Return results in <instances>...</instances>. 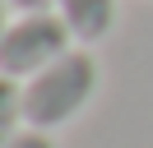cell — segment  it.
Listing matches in <instances>:
<instances>
[{
    "instance_id": "obj_2",
    "label": "cell",
    "mask_w": 153,
    "mask_h": 148,
    "mask_svg": "<svg viewBox=\"0 0 153 148\" xmlns=\"http://www.w3.org/2000/svg\"><path fill=\"white\" fill-rule=\"evenodd\" d=\"M74 37H70L65 18L56 9H28L19 14L5 37H0V74H10V79L28 83L33 74H42L47 65H56L65 51H74Z\"/></svg>"
},
{
    "instance_id": "obj_5",
    "label": "cell",
    "mask_w": 153,
    "mask_h": 148,
    "mask_svg": "<svg viewBox=\"0 0 153 148\" xmlns=\"http://www.w3.org/2000/svg\"><path fill=\"white\" fill-rule=\"evenodd\" d=\"M5 148H56V144H51L47 130H19V134H14Z\"/></svg>"
},
{
    "instance_id": "obj_6",
    "label": "cell",
    "mask_w": 153,
    "mask_h": 148,
    "mask_svg": "<svg viewBox=\"0 0 153 148\" xmlns=\"http://www.w3.org/2000/svg\"><path fill=\"white\" fill-rule=\"evenodd\" d=\"M10 5L19 9V14H28V9H51L56 0H10Z\"/></svg>"
},
{
    "instance_id": "obj_1",
    "label": "cell",
    "mask_w": 153,
    "mask_h": 148,
    "mask_svg": "<svg viewBox=\"0 0 153 148\" xmlns=\"http://www.w3.org/2000/svg\"><path fill=\"white\" fill-rule=\"evenodd\" d=\"M97 83H102V70H97L93 56H88L84 46L65 51L56 65H47L42 74H33V79L23 83V116H28V130H47L51 134V130L70 125V120L93 102Z\"/></svg>"
},
{
    "instance_id": "obj_3",
    "label": "cell",
    "mask_w": 153,
    "mask_h": 148,
    "mask_svg": "<svg viewBox=\"0 0 153 148\" xmlns=\"http://www.w3.org/2000/svg\"><path fill=\"white\" fill-rule=\"evenodd\" d=\"M51 9L65 18L70 37L84 42V46L102 42V37L116 28V0H56Z\"/></svg>"
},
{
    "instance_id": "obj_4",
    "label": "cell",
    "mask_w": 153,
    "mask_h": 148,
    "mask_svg": "<svg viewBox=\"0 0 153 148\" xmlns=\"http://www.w3.org/2000/svg\"><path fill=\"white\" fill-rule=\"evenodd\" d=\"M19 130H28V116H23V83L0 74V148L10 144Z\"/></svg>"
},
{
    "instance_id": "obj_7",
    "label": "cell",
    "mask_w": 153,
    "mask_h": 148,
    "mask_svg": "<svg viewBox=\"0 0 153 148\" xmlns=\"http://www.w3.org/2000/svg\"><path fill=\"white\" fill-rule=\"evenodd\" d=\"M10 9H14V5H10V0H0V37H5V28H10V23H14V18H10Z\"/></svg>"
}]
</instances>
